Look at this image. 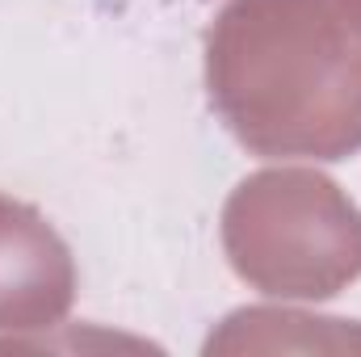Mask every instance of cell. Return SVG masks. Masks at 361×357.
<instances>
[]
</instances>
